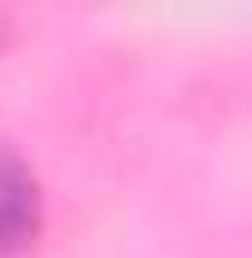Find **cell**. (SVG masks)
<instances>
[{
	"label": "cell",
	"mask_w": 252,
	"mask_h": 258,
	"mask_svg": "<svg viewBox=\"0 0 252 258\" xmlns=\"http://www.w3.org/2000/svg\"><path fill=\"white\" fill-rule=\"evenodd\" d=\"M18 192H24V186H6V192H0V252L18 246L24 228H30V204H24Z\"/></svg>",
	"instance_id": "cell-1"
}]
</instances>
